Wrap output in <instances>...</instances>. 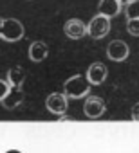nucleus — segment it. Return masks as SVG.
<instances>
[{
	"label": "nucleus",
	"mask_w": 139,
	"mask_h": 153,
	"mask_svg": "<svg viewBox=\"0 0 139 153\" xmlns=\"http://www.w3.org/2000/svg\"><path fill=\"white\" fill-rule=\"evenodd\" d=\"M90 87L92 85L89 83L87 76L74 74V76H71V78L63 83V94L69 99H81V97H87L89 96Z\"/></svg>",
	"instance_id": "nucleus-1"
},
{
	"label": "nucleus",
	"mask_w": 139,
	"mask_h": 153,
	"mask_svg": "<svg viewBox=\"0 0 139 153\" xmlns=\"http://www.w3.org/2000/svg\"><path fill=\"white\" fill-rule=\"evenodd\" d=\"M25 36V27L20 20L16 18H6L2 27H0V38L9 42V43H15V42H20L22 38Z\"/></svg>",
	"instance_id": "nucleus-2"
},
{
	"label": "nucleus",
	"mask_w": 139,
	"mask_h": 153,
	"mask_svg": "<svg viewBox=\"0 0 139 153\" xmlns=\"http://www.w3.org/2000/svg\"><path fill=\"white\" fill-rule=\"evenodd\" d=\"M110 33V18L105 15H96L87 24V34L94 40H101Z\"/></svg>",
	"instance_id": "nucleus-3"
},
{
	"label": "nucleus",
	"mask_w": 139,
	"mask_h": 153,
	"mask_svg": "<svg viewBox=\"0 0 139 153\" xmlns=\"http://www.w3.org/2000/svg\"><path fill=\"white\" fill-rule=\"evenodd\" d=\"M45 108L54 115H63L69 108V97L65 94H60V92L49 94L45 99Z\"/></svg>",
	"instance_id": "nucleus-4"
},
{
	"label": "nucleus",
	"mask_w": 139,
	"mask_h": 153,
	"mask_svg": "<svg viewBox=\"0 0 139 153\" xmlns=\"http://www.w3.org/2000/svg\"><path fill=\"white\" fill-rule=\"evenodd\" d=\"M105 110H107L105 101L98 96H89L83 103V114L87 119H99L105 114Z\"/></svg>",
	"instance_id": "nucleus-5"
},
{
	"label": "nucleus",
	"mask_w": 139,
	"mask_h": 153,
	"mask_svg": "<svg viewBox=\"0 0 139 153\" xmlns=\"http://www.w3.org/2000/svg\"><path fill=\"white\" fill-rule=\"evenodd\" d=\"M63 33L71 40H80V38H83L87 34V24L83 20H80V18H71V20L65 22Z\"/></svg>",
	"instance_id": "nucleus-6"
},
{
	"label": "nucleus",
	"mask_w": 139,
	"mask_h": 153,
	"mask_svg": "<svg viewBox=\"0 0 139 153\" xmlns=\"http://www.w3.org/2000/svg\"><path fill=\"white\" fill-rule=\"evenodd\" d=\"M128 54H130V49H128L126 42H123V40H112L107 47V56L112 61H125L128 58Z\"/></svg>",
	"instance_id": "nucleus-7"
},
{
	"label": "nucleus",
	"mask_w": 139,
	"mask_h": 153,
	"mask_svg": "<svg viewBox=\"0 0 139 153\" xmlns=\"http://www.w3.org/2000/svg\"><path fill=\"white\" fill-rule=\"evenodd\" d=\"M87 79H89V83L90 85H101V83H105V79H107V76H108V70H107V67L101 63V61H96V63H92L89 68H87Z\"/></svg>",
	"instance_id": "nucleus-8"
},
{
	"label": "nucleus",
	"mask_w": 139,
	"mask_h": 153,
	"mask_svg": "<svg viewBox=\"0 0 139 153\" xmlns=\"http://www.w3.org/2000/svg\"><path fill=\"white\" fill-rule=\"evenodd\" d=\"M27 56L33 63H42L49 56V47L43 42H33L27 49Z\"/></svg>",
	"instance_id": "nucleus-9"
},
{
	"label": "nucleus",
	"mask_w": 139,
	"mask_h": 153,
	"mask_svg": "<svg viewBox=\"0 0 139 153\" xmlns=\"http://www.w3.org/2000/svg\"><path fill=\"white\" fill-rule=\"evenodd\" d=\"M121 7H123V4L119 2V0H99L98 11H99V15L114 18V16H117L121 13Z\"/></svg>",
	"instance_id": "nucleus-10"
},
{
	"label": "nucleus",
	"mask_w": 139,
	"mask_h": 153,
	"mask_svg": "<svg viewBox=\"0 0 139 153\" xmlns=\"http://www.w3.org/2000/svg\"><path fill=\"white\" fill-rule=\"evenodd\" d=\"M22 101H24V92H22V88L11 87V92L6 96V99L2 101V105H4L6 110H15L16 106L22 105Z\"/></svg>",
	"instance_id": "nucleus-11"
},
{
	"label": "nucleus",
	"mask_w": 139,
	"mask_h": 153,
	"mask_svg": "<svg viewBox=\"0 0 139 153\" xmlns=\"http://www.w3.org/2000/svg\"><path fill=\"white\" fill-rule=\"evenodd\" d=\"M25 70L22 68V67H11L9 68V72H7V81H9V85L11 87H18V88H22V85H24V81H25Z\"/></svg>",
	"instance_id": "nucleus-12"
},
{
	"label": "nucleus",
	"mask_w": 139,
	"mask_h": 153,
	"mask_svg": "<svg viewBox=\"0 0 139 153\" xmlns=\"http://www.w3.org/2000/svg\"><path fill=\"white\" fill-rule=\"evenodd\" d=\"M125 15H126V20L139 18V0H130L125 6Z\"/></svg>",
	"instance_id": "nucleus-13"
},
{
	"label": "nucleus",
	"mask_w": 139,
	"mask_h": 153,
	"mask_svg": "<svg viewBox=\"0 0 139 153\" xmlns=\"http://www.w3.org/2000/svg\"><path fill=\"white\" fill-rule=\"evenodd\" d=\"M126 31L132 36H139V18H132L126 20Z\"/></svg>",
	"instance_id": "nucleus-14"
},
{
	"label": "nucleus",
	"mask_w": 139,
	"mask_h": 153,
	"mask_svg": "<svg viewBox=\"0 0 139 153\" xmlns=\"http://www.w3.org/2000/svg\"><path fill=\"white\" fill-rule=\"evenodd\" d=\"M11 92V85L7 79H0V101H4L6 96Z\"/></svg>",
	"instance_id": "nucleus-15"
},
{
	"label": "nucleus",
	"mask_w": 139,
	"mask_h": 153,
	"mask_svg": "<svg viewBox=\"0 0 139 153\" xmlns=\"http://www.w3.org/2000/svg\"><path fill=\"white\" fill-rule=\"evenodd\" d=\"M130 117H132L134 121L139 123V103H135V105L132 106V110H130Z\"/></svg>",
	"instance_id": "nucleus-16"
},
{
	"label": "nucleus",
	"mask_w": 139,
	"mask_h": 153,
	"mask_svg": "<svg viewBox=\"0 0 139 153\" xmlns=\"http://www.w3.org/2000/svg\"><path fill=\"white\" fill-rule=\"evenodd\" d=\"M119 2H121V4H123V7H125V6H126V4L130 2V0H119Z\"/></svg>",
	"instance_id": "nucleus-17"
},
{
	"label": "nucleus",
	"mask_w": 139,
	"mask_h": 153,
	"mask_svg": "<svg viewBox=\"0 0 139 153\" xmlns=\"http://www.w3.org/2000/svg\"><path fill=\"white\" fill-rule=\"evenodd\" d=\"M2 24H4V18H2V16H0V27H2Z\"/></svg>",
	"instance_id": "nucleus-18"
}]
</instances>
